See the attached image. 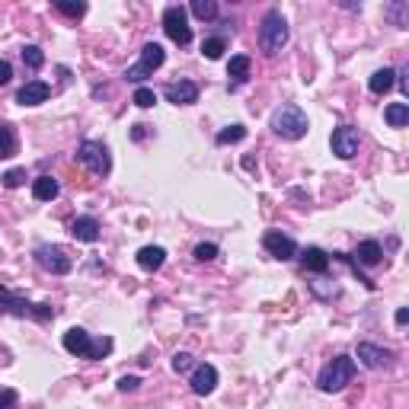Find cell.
<instances>
[{"mask_svg": "<svg viewBox=\"0 0 409 409\" xmlns=\"http://www.w3.org/2000/svg\"><path fill=\"white\" fill-rule=\"evenodd\" d=\"M307 128H310V122H307V115H304L301 106L284 103V106H278V109L272 112V132H275L278 138L301 141L307 134Z\"/></svg>", "mask_w": 409, "mask_h": 409, "instance_id": "1", "label": "cell"}, {"mask_svg": "<svg viewBox=\"0 0 409 409\" xmlns=\"http://www.w3.org/2000/svg\"><path fill=\"white\" fill-rule=\"evenodd\" d=\"M284 45H288V20L282 16V10H269L259 26V49L265 55H278Z\"/></svg>", "mask_w": 409, "mask_h": 409, "instance_id": "2", "label": "cell"}, {"mask_svg": "<svg viewBox=\"0 0 409 409\" xmlns=\"http://www.w3.org/2000/svg\"><path fill=\"white\" fill-rule=\"evenodd\" d=\"M355 377V358H348V355H336L329 365L320 371V390L323 394H339V390H346V384H352Z\"/></svg>", "mask_w": 409, "mask_h": 409, "instance_id": "3", "label": "cell"}, {"mask_svg": "<svg viewBox=\"0 0 409 409\" xmlns=\"http://www.w3.org/2000/svg\"><path fill=\"white\" fill-rule=\"evenodd\" d=\"M0 313H13V317H32V320H51L55 317V310H51L49 304H32V301L20 298V294H13L10 288H0Z\"/></svg>", "mask_w": 409, "mask_h": 409, "instance_id": "4", "label": "cell"}, {"mask_svg": "<svg viewBox=\"0 0 409 409\" xmlns=\"http://www.w3.org/2000/svg\"><path fill=\"white\" fill-rule=\"evenodd\" d=\"M163 61H167V51H163V45L147 42L144 49H141V61L132 64V68L125 70V80H128V84H144L147 77H153V70H157Z\"/></svg>", "mask_w": 409, "mask_h": 409, "instance_id": "5", "label": "cell"}, {"mask_svg": "<svg viewBox=\"0 0 409 409\" xmlns=\"http://www.w3.org/2000/svg\"><path fill=\"white\" fill-rule=\"evenodd\" d=\"M77 160H80V163H84L93 176H109V170H112L109 147H106L103 141H90V138H87L84 144L77 147Z\"/></svg>", "mask_w": 409, "mask_h": 409, "instance_id": "6", "label": "cell"}, {"mask_svg": "<svg viewBox=\"0 0 409 409\" xmlns=\"http://www.w3.org/2000/svg\"><path fill=\"white\" fill-rule=\"evenodd\" d=\"M35 263L42 265L45 272L51 275H68L70 272V256L61 250V246H51V243H42V246H35Z\"/></svg>", "mask_w": 409, "mask_h": 409, "instance_id": "7", "label": "cell"}, {"mask_svg": "<svg viewBox=\"0 0 409 409\" xmlns=\"http://www.w3.org/2000/svg\"><path fill=\"white\" fill-rule=\"evenodd\" d=\"M163 32H167L176 45L192 42V29H189L186 10H182V7H167V10H163Z\"/></svg>", "mask_w": 409, "mask_h": 409, "instance_id": "8", "label": "cell"}, {"mask_svg": "<svg viewBox=\"0 0 409 409\" xmlns=\"http://www.w3.org/2000/svg\"><path fill=\"white\" fill-rule=\"evenodd\" d=\"M263 246L269 256L282 259V263H288V259L298 256V243L291 240V237H284L282 230H265L263 234Z\"/></svg>", "mask_w": 409, "mask_h": 409, "instance_id": "9", "label": "cell"}, {"mask_svg": "<svg viewBox=\"0 0 409 409\" xmlns=\"http://www.w3.org/2000/svg\"><path fill=\"white\" fill-rule=\"evenodd\" d=\"M358 128H352V125H339L333 132V138H329V144H333V153L336 157H342V160H352L355 153H358Z\"/></svg>", "mask_w": 409, "mask_h": 409, "instance_id": "10", "label": "cell"}, {"mask_svg": "<svg viewBox=\"0 0 409 409\" xmlns=\"http://www.w3.org/2000/svg\"><path fill=\"white\" fill-rule=\"evenodd\" d=\"M163 96L173 106H192V103H199V87L192 80H173V84L163 87Z\"/></svg>", "mask_w": 409, "mask_h": 409, "instance_id": "11", "label": "cell"}, {"mask_svg": "<svg viewBox=\"0 0 409 409\" xmlns=\"http://www.w3.org/2000/svg\"><path fill=\"white\" fill-rule=\"evenodd\" d=\"M390 358H394V355H390L387 348L375 346V342H358V361L365 367H371V371H377V367H387Z\"/></svg>", "mask_w": 409, "mask_h": 409, "instance_id": "12", "label": "cell"}, {"mask_svg": "<svg viewBox=\"0 0 409 409\" xmlns=\"http://www.w3.org/2000/svg\"><path fill=\"white\" fill-rule=\"evenodd\" d=\"M192 394H199V396H208L211 390L218 387V371H215V365H199L192 371Z\"/></svg>", "mask_w": 409, "mask_h": 409, "instance_id": "13", "label": "cell"}, {"mask_svg": "<svg viewBox=\"0 0 409 409\" xmlns=\"http://www.w3.org/2000/svg\"><path fill=\"white\" fill-rule=\"evenodd\" d=\"M49 96H51V87L45 84V80H29L26 87H20L16 103H20V106H39V103H45Z\"/></svg>", "mask_w": 409, "mask_h": 409, "instance_id": "14", "label": "cell"}, {"mask_svg": "<svg viewBox=\"0 0 409 409\" xmlns=\"http://www.w3.org/2000/svg\"><path fill=\"white\" fill-rule=\"evenodd\" d=\"M61 342H64V348H68L70 355L87 358V348H90V333H87V329H80V326H70Z\"/></svg>", "mask_w": 409, "mask_h": 409, "instance_id": "15", "label": "cell"}, {"mask_svg": "<svg viewBox=\"0 0 409 409\" xmlns=\"http://www.w3.org/2000/svg\"><path fill=\"white\" fill-rule=\"evenodd\" d=\"M301 265H304L307 272H317V275H323V272L329 269V253L320 250V246H307V250L301 253Z\"/></svg>", "mask_w": 409, "mask_h": 409, "instance_id": "16", "label": "cell"}, {"mask_svg": "<svg viewBox=\"0 0 409 409\" xmlns=\"http://www.w3.org/2000/svg\"><path fill=\"white\" fill-rule=\"evenodd\" d=\"M70 234L80 243H96L99 240V221L96 218H77V221L70 224Z\"/></svg>", "mask_w": 409, "mask_h": 409, "instance_id": "17", "label": "cell"}, {"mask_svg": "<svg viewBox=\"0 0 409 409\" xmlns=\"http://www.w3.org/2000/svg\"><path fill=\"white\" fill-rule=\"evenodd\" d=\"M384 259V246L377 240H361L355 250V263L358 265H377Z\"/></svg>", "mask_w": 409, "mask_h": 409, "instance_id": "18", "label": "cell"}, {"mask_svg": "<svg viewBox=\"0 0 409 409\" xmlns=\"http://www.w3.org/2000/svg\"><path fill=\"white\" fill-rule=\"evenodd\" d=\"M396 84V70L394 68H381L371 74V80H367V87H371V93H377V96H384V93H390Z\"/></svg>", "mask_w": 409, "mask_h": 409, "instance_id": "19", "label": "cell"}, {"mask_svg": "<svg viewBox=\"0 0 409 409\" xmlns=\"http://www.w3.org/2000/svg\"><path fill=\"white\" fill-rule=\"evenodd\" d=\"M163 263H167V250H163V246H144V250L138 253V265L144 272H157Z\"/></svg>", "mask_w": 409, "mask_h": 409, "instance_id": "20", "label": "cell"}, {"mask_svg": "<svg viewBox=\"0 0 409 409\" xmlns=\"http://www.w3.org/2000/svg\"><path fill=\"white\" fill-rule=\"evenodd\" d=\"M58 192H61V186H58L55 176H39V180H32V195H35L39 201L58 199Z\"/></svg>", "mask_w": 409, "mask_h": 409, "instance_id": "21", "label": "cell"}, {"mask_svg": "<svg viewBox=\"0 0 409 409\" xmlns=\"http://www.w3.org/2000/svg\"><path fill=\"white\" fill-rule=\"evenodd\" d=\"M384 118H387L390 128H403L409 122V103H390L384 109Z\"/></svg>", "mask_w": 409, "mask_h": 409, "instance_id": "22", "label": "cell"}, {"mask_svg": "<svg viewBox=\"0 0 409 409\" xmlns=\"http://www.w3.org/2000/svg\"><path fill=\"white\" fill-rule=\"evenodd\" d=\"M250 68H253L250 55H234L230 64H227V77H234V80H246V77H250Z\"/></svg>", "mask_w": 409, "mask_h": 409, "instance_id": "23", "label": "cell"}, {"mask_svg": "<svg viewBox=\"0 0 409 409\" xmlns=\"http://www.w3.org/2000/svg\"><path fill=\"white\" fill-rule=\"evenodd\" d=\"M16 132H13V125H0V160H7V157H13L16 153Z\"/></svg>", "mask_w": 409, "mask_h": 409, "instance_id": "24", "label": "cell"}, {"mask_svg": "<svg viewBox=\"0 0 409 409\" xmlns=\"http://www.w3.org/2000/svg\"><path fill=\"white\" fill-rule=\"evenodd\" d=\"M384 13L394 20V26H400V29L409 26V4H406V0H394V4H387Z\"/></svg>", "mask_w": 409, "mask_h": 409, "instance_id": "25", "label": "cell"}, {"mask_svg": "<svg viewBox=\"0 0 409 409\" xmlns=\"http://www.w3.org/2000/svg\"><path fill=\"white\" fill-rule=\"evenodd\" d=\"M224 49H227L224 35H211V39H205V42H201V55L208 58V61H218V58L224 55Z\"/></svg>", "mask_w": 409, "mask_h": 409, "instance_id": "26", "label": "cell"}, {"mask_svg": "<svg viewBox=\"0 0 409 409\" xmlns=\"http://www.w3.org/2000/svg\"><path fill=\"white\" fill-rule=\"evenodd\" d=\"M23 64H26L29 70H39L45 64V51L39 49V45H26V49H23Z\"/></svg>", "mask_w": 409, "mask_h": 409, "instance_id": "27", "label": "cell"}, {"mask_svg": "<svg viewBox=\"0 0 409 409\" xmlns=\"http://www.w3.org/2000/svg\"><path fill=\"white\" fill-rule=\"evenodd\" d=\"M109 352H112V339H109V336H103V339H90L87 358H90V361H99V358H106Z\"/></svg>", "mask_w": 409, "mask_h": 409, "instance_id": "28", "label": "cell"}, {"mask_svg": "<svg viewBox=\"0 0 409 409\" xmlns=\"http://www.w3.org/2000/svg\"><path fill=\"white\" fill-rule=\"evenodd\" d=\"M192 13L199 16V20L208 23V20H215V16H218V4H215V0H195V4H192Z\"/></svg>", "mask_w": 409, "mask_h": 409, "instance_id": "29", "label": "cell"}, {"mask_svg": "<svg viewBox=\"0 0 409 409\" xmlns=\"http://www.w3.org/2000/svg\"><path fill=\"white\" fill-rule=\"evenodd\" d=\"M246 138V128L243 125H230V128H224V132H218V144H237V141H243Z\"/></svg>", "mask_w": 409, "mask_h": 409, "instance_id": "30", "label": "cell"}, {"mask_svg": "<svg viewBox=\"0 0 409 409\" xmlns=\"http://www.w3.org/2000/svg\"><path fill=\"white\" fill-rule=\"evenodd\" d=\"M55 10L64 16H70V20H77V16L87 13V4H70V0H55Z\"/></svg>", "mask_w": 409, "mask_h": 409, "instance_id": "31", "label": "cell"}, {"mask_svg": "<svg viewBox=\"0 0 409 409\" xmlns=\"http://www.w3.org/2000/svg\"><path fill=\"white\" fill-rule=\"evenodd\" d=\"M153 103H157V93H153L151 87H138V90H134V106H141V109H151Z\"/></svg>", "mask_w": 409, "mask_h": 409, "instance_id": "32", "label": "cell"}, {"mask_svg": "<svg viewBox=\"0 0 409 409\" xmlns=\"http://www.w3.org/2000/svg\"><path fill=\"white\" fill-rule=\"evenodd\" d=\"M192 256L199 259V263H211V259L218 256V246H215V243H199Z\"/></svg>", "mask_w": 409, "mask_h": 409, "instance_id": "33", "label": "cell"}, {"mask_svg": "<svg viewBox=\"0 0 409 409\" xmlns=\"http://www.w3.org/2000/svg\"><path fill=\"white\" fill-rule=\"evenodd\" d=\"M23 182H26V170H7L4 173V186L7 189H20Z\"/></svg>", "mask_w": 409, "mask_h": 409, "instance_id": "34", "label": "cell"}, {"mask_svg": "<svg viewBox=\"0 0 409 409\" xmlns=\"http://www.w3.org/2000/svg\"><path fill=\"white\" fill-rule=\"evenodd\" d=\"M192 365H195V358H192L189 352H176V355H173V371H180V375H186V371H189Z\"/></svg>", "mask_w": 409, "mask_h": 409, "instance_id": "35", "label": "cell"}, {"mask_svg": "<svg viewBox=\"0 0 409 409\" xmlns=\"http://www.w3.org/2000/svg\"><path fill=\"white\" fill-rule=\"evenodd\" d=\"M16 390H10V387H0V409H13L16 406Z\"/></svg>", "mask_w": 409, "mask_h": 409, "instance_id": "36", "label": "cell"}, {"mask_svg": "<svg viewBox=\"0 0 409 409\" xmlns=\"http://www.w3.org/2000/svg\"><path fill=\"white\" fill-rule=\"evenodd\" d=\"M10 77H13V68H10V61H4V58H0V87L10 84Z\"/></svg>", "mask_w": 409, "mask_h": 409, "instance_id": "37", "label": "cell"}, {"mask_svg": "<svg viewBox=\"0 0 409 409\" xmlns=\"http://www.w3.org/2000/svg\"><path fill=\"white\" fill-rule=\"evenodd\" d=\"M138 377H134V375H125V377H122V381H118V390H125V394H128V390H134V387H138Z\"/></svg>", "mask_w": 409, "mask_h": 409, "instance_id": "38", "label": "cell"}, {"mask_svg": "<svg viewBox=\"0 0 409 409\" xmlns=\"http://www.w3.org/2000/svg\"><path fill=\"white\" fill-rule=\"evenodd\" d=\"M406 323H409V310L400 307V310H396V326H406Z\"/></svg>", "mask_w": 409, "mask_h": 409, "instance_id": "39", "label": "cell"}, {"mask_svg": "<svg viewBox=\"0 0 409 409\" xmlns=\"http://www.w3.org/2000/svg\"><path fill=\"white\" fill-rule=\"evenodd\" d=\"M132 138H134V141H144V138H147V125H134Z\"/></svg>", "mask_w": 409, "mask_h": 409, "instance_id": "40", "label": "cell"}]
</instances>
